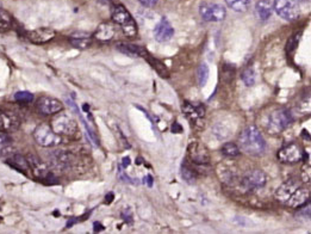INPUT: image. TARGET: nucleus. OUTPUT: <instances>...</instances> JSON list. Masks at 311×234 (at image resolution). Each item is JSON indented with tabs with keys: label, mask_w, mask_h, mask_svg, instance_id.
<instances>
[{
	"label": "nucleus",
	"mask_w": 311,
	"mask_h": 234,
	"mask_svg": "<svg viewBox=\"0 0 311 234\" xmlns=\"http://www.w3.org/2000/svg\"><path fill=\"white\" fill-rule=\"evenodd\" d=\"M276 199L290 208H302L309 202L310 190L297 179H287L279 186Z\"/></svg>",
	"instance_id": "nucleus-1"
},
{
	"label": "nucleus",
	"mask_w": 311,
	"mask_h": 234,
	"mask_svg": "<svg viewBox=\"0 0 311 234\" xmlns=\"http://www.w3.org/2000/svg\"><path fill=\"white\" fill-rule=\"evenodd\" d=\"M239 147L247 154L261 155L266 149V142L255 126H248L240 134Z\"/></svg>",
	"instance_id": "nucleus-2"
},
{
	"label": "nucleus",
	"mask_w": 311,
	"mask_h": 234,
	"mask_svg": "<svg viewBox=\"0 0 311 234\" xmlns=\"http://www.w3.org/2000/svg\"><path fill=\"white\" fill-rule=\"evenodd\" d=\"M112 21L122 28L126 37L134 38L137 35V24L128 10L123 5H116L111 12Z\"/></svg>",
	"instance_id": "nucleus-3"
},
{
	"label": "nucleus",
	"mask_w": 311,
	"mask_h": 234,
	"mask_svg": "<svg viewBox=\"0 0 311 234\" xmlns=\"http://www.w3.org/2000/svg\"><path fill=\"white\" fill-rule=\"evenodd\" d=\"M293 117L286 109H277L267 116L266 129L270 134H279L291 125Z\"/></svg>",
	"instance_id": "nucleus-4"
},
{
	"label": "nucleus",
	"mask_w": 311,
	"mask_h": 234,
	"mask_svg": "<svg viewBox=\"0 0 311 234\" xmlns=\"http://www.w3.org/2000/svg\"><path fill=\"white\" fill-rule=\"evenodd\" d=\"M272 6L277 15L284 21H296L300 15L299 5L296 0H274Z\"/></svg>",
	"instance_id": "nucleus-5"
},
{
	"label": "nucleus",
	"mask_w": 311,
	"mask_h": 234,
	"mask_svg": "<svg viewBox=\"0 0 311 234\" xmlns=\"http://www.w3.org/2000/svg\"><path fill=\"white\" fill-rule=\"evenodd\" d=\"M33 139L42 147H55L61 143V136L58 135L52 127L42 123L33 130Z\"/></svg>",
	"instance_id": "nucleus-6"
},
{
	"label": "nucleus",
	"mask_w": 311,
	"mask_h": 234,
	"mask_svg": "<svg viewBox=\"0 0 311 234\" xmlns=\"http://www.w3.org/2000/svg\"><path fill=\"white\" fill-rule=\"evenodd\" d=\"M52 129L58 134V135H74L78 130V125L71 116L60 113L55 116V119L52 121Z\"/></svg>",
	"instance_id": "nucleus-7"
},
{
	"label": "nucleus",
	"mask_w": 311,
	"mask_h": 234,
	"mask_svg": "<svg viewBox=\"0 0 311 234\" xmlns=\"http://www.w3.org/2000/svg\"><path fill=\"white\" fill-rule=\"evenodd\" d=\"M199 13L206 22H222L227 17V10L219 4L203 3L199 6Z\"/></svg>",
	"instance_id": "nucleus-8"
},
{
	"label": "nucleus",
	"mask_w": 311,
	"mask_h": 234,
	"mask_svg": "<svg viewBox=\"0 0 311 234\" xmlns=\"http://www.w3.org/2000/svg\"><path fill=\"white\" fill-rule=\"evenodd\" d=\"M304 158V150L298 143L291 142L278 152V159L284 164H296Z\"/></svg>",
	"instance_id": "nucleus-9"
},
{
	"label": "nucleus",
	"mask_w": 311,
	"mask_h": 234,
	"mask_svg": "<svg viewBox=\"0 0 311 234\" xmlns=\"http://www.w3.org/2000/svg\"><path fill=\"white\" fill-rule=\"evenodd\" d=\"M267 177L265 173L260 170H252L247 172L242 179V185L248 190L261 189L266 185Z\"/></svg>",
	"instance_id": "nucleus-10"
},
{
	"label": "nucleus",
	"mask_w": 311,
	"mask_h": 234,
	"mask_svg": "<svg viewBox=\"0 0 311 234\" xmlns=\"http://www.w3.org/2000/svg\"><path fill=\"white\" fill-rule=\"evenodd\" d=\"M63 109L61 100L53 97H41L37 102V110L42 115H54Z\"/></svg>",
	"instance_id": "nucleus-11"
},
{
	"label": "nucleus",
	"mask_w": 311,
	"mask_h": 234,
	"mask_svg": "<svg viewBox=\"0 0 311 234\" xmlns=\"http://www.w3.org/2000/svg\"><path fill=\"white\" fill-rule=\"evenodd\" d=\"M174 35V29L166 17H162L154 29V37L158 42H167Z\"/></svg>",
	"instance_id": "nucleus-12"
},
{
	"label": "nucleus",
	"mask_w": 311,
	"mask_h": 234,
	"mask_svg": "<svg viewBox=\"0 0 311 234\" xmlns=\"http://www.w3.org/2000/svg\"><path fill=\"white\" fill-rule=\"evenodd\" d=\"M187 152H189L190 159L198 165H205L210 162L209 152L199 142H192L187 148Z\"/></svg>",
	"instance_id": "nucleus-13"
},
{
	"label": "nucleus",
	"mask_w": 311,
	"mask_h": 234,
	"mask_svg": "<svg viewBox=\"0 0 311 234\" xmlns=\"http://www.w3.org/2000/svg\"><path fill=\"white\" fill-rule=\"evenodd\" d=\"M21 121L15 112L0 111V130L3 133H12L19 128Z\"/></svg>",
	"instance_id": "nucleus-14"
},
{
	"label": "nucleus",
	"mask_w": 311,
	"mask_h": 234,
	"mask_svg": "<svg viewBox=\"0 0 311 234\" xmlns=\"http://www.w3.org/2000/svg\"><path fill=\"white\" fill-rule=\"evenodd\" d=\"M29 163L30 170L33 172V175H35L37 178L39 179H49L52 175H50V172L48 171V167L45 163L42 162L41 159L37 158L36 155L30 154L28 155V158H26Z\"/></svg>",
	"instance_id": "nucleus-15"
},
{
	"label": "nucleus",
	"mask_w": 311,
	"mask_h": 234,
	"mask_svg": "<svg viewBox=\"0 0 311 234\" xmlns=\"http://www.w3.org/2000/svg\"><path fill=\"white\" fill-rule=\"evenodd\" d=\"M56 32L50 28H39L29 33V40L36 45H45L55 37Z\"/></svg>",
	"instance_id": "nucleus-16"
},
{
	"label": "nucleus",
	"mask_w": 311,
	"mask_h": 234,
	"mask_svg": "<svg viewBox=\"0 0 311 234\" xmlns=\"http://www.w3.org/2000/svg\"><path fill=\"white\" fill-rule=\"evenodd\" d=\"M69 42L76 49H86L92 45V35L88 32H75L71 36Z\"/></svg>",
	"instance_id": "nucleus-17"
},
{
	"label": "nucleus",
	"mask_w": 311,
	"mask_h": 234,
	"mask_svg": "<svg viewBox=\"0 0 311 234\" xmlns=\"http://www.w3.org/2000/svg\"><path fill=\"white\" fill-rule=\"evenodd\" d=\"M115 33H116L115 25L111 24V23H102V24H100L96 30L95 37L97 40H99V41L106 42L112 40Z\"/></svg>",
	"instance_id": "nucleus-18"
},
{
	"label": "nucleus",
	"mask_w": 311,
	"mask_h": 234,
	"mask_svg": "<svg viewBox=\"0 0 311 234\" xmlns=\"http://www.w3.org/2000/svg\"><path fill=\"white\" fill-rule=\"evenodd\" d=\"M6 163L11 167H13V169H16L17 171H21L23 173H28V171H30L28 160L23 155L17 154V153H13V154L10 155L9 158L6 159Z\"/></svg>",
	"instance_id": "nucleus-19"
},
{
	"label": "nucleus",
	"mask_w": 311,
	"mask_h": 234,
	"mask_svg": "<svg viewBox=\"0 0 311 234\" xmlns=\"http://www.w3.org/2000/svg\"><path fill=\"white\" fill-rule=\"evenodd\" d=\"M273 12L272 3L270 0H259L255 4V15L260 21H267Z\"/></svg>",
	"instance_id": "nucleus-20"
},
{
	"label": "nucleus",
	"mask_w": 311,
	"mask_h": 234,
	"mask_svg": "<svg viewBox=\"0 0 311 234\" xmlns=\"http://www.w3.org/2000/svg\"><path fill=\"white\" fill-rule=\"evenodd\" d=\"M117 48L129 56H142L143 58L148 53L143 47L130 45V43H119V45H117Z\"/></svg>",
	"instance_id": "nucleus-21"
},
{
	"label": "nucleus",
	"mask_w": 311,
	"mask_h": 234,
	"mask_svg": "<svg viewBox=\"0 0 311 234\" xmlns=\"http://www.w3.org/2000/svg\"><path fill=\"white\" fill-rule=\"evenodd\" d=\"M143 58H145L146 60H147V62L149 63L150 66L153 67L154 69H155L156 72L159 73L160 75L162 76V78H168L169 76V72H168V69H167V67L163 65V63L160 61V60H158V59H155L154 58V56H152L149 54V53H147V54L143 56Z\"/></svg>",
	"instance_id": "nucleus-22"
},
{
	"label": "nucleus",
	"mask_w": 311,
	"mask_h": 234,
	"mask_svg": "<svg viewBox=\"0 0 311 234\" xmlns=\"http://www.w3.org/2000/svg\"><path fill=\"white\" fill-rule=\"evenodd\" d=\"M184 112L186 113L187 117L192 120H198L204 117V113H205V110L202 105H192L191 103H185L183 106Z\"/></svg>",
	"instance_id": "nucleus-23"
},
{
	"label": "nucleus",
	"mask_w": 311,
	"mask_h": 234,
	"mask_svg": "<svg viewBox=\"0 0 311 234\" xmlns=\"http://www.w3.org/2000/svg\"><path fill=\"white\" fill-rule=\"evenodd\" d=\"M226 3L235 12H247L252 5V0H226Z\"/></svg>",
	"instance_id": "nucleus-24"
},
{
	"label": "nucleus",
	"mask_w": 311,
	"mask_h": 234,
	"mask_svg": "<svg viewBox=\"0 0 311 234\" xmlns=\"http://www.w3.org/2000/svg\"><path fill=\"white\" fill-rule=\"evenodd\" d=\"M220 152H222L223 155L229 157V158H236V157H239L241 154V149L239 145H236V143L234 142L224 143L222 148H220Z\"/></svg>",
	"instance_id": "nucleus-25"
},
{
	"label": "nucleus",
	"mask_w": 311,
	"mask_h": 234,
	"mask_svg": "<svg viewBox=\"0 0 311 234\" xmlns=\"http://www.w3.org/2000/svg\"><path fill=\"white\" fill-rule=\"evenodd\" d=\"M12 17L4 9H0V31H6L11 28Z\"/></svg>",
	"instance_id": "nucleus-26"
},
{
	"label": "nucleus",
	"mask_w": 311,
	"mask_h": 234,
	"mask_svg": "<svg viewBox=\"0 0 311 234\" xmlns=\"http://www.w3.org/2000/svg\"><path fill=\"white\" fill-rule=\"evenodd\" d=\"M209 74H210L209 66H207L206 63H202L198 68V82L202 88L203 86H205L207 79H209Z\"/></svg>",
	"instance_id": "nucleus-27"
},
{
	"label": "nucleus",
	"mask_w": 311,
	"mask_h": 234,
	"mask_svg": "<svg viewBox=\"0 0 311 234\" xmlns=\"http://www.w3.org/2000/svg\"><path fill=\"white\" fill-rule=\"evenodd\" d=\"M241 79H242V82L245 83L247 86H253L254 84H255L256 74H255V72H254L252 68H247V69H245V71L242 72Z\"/></svg>",
	"instance_id": "nucleus-28"
},
{
	"label": "nucleus",
	"mask_w": 311,
	"mask_h": 234,
	"mask_svg": "<svg viewBox=\"0 0 311 234\" xmlns=\"http://www.w3.org/2000/svg\"><path fill=\"white\" fill-rule=\"evenodd\" d=\"M302 35H303V32L299 31V32H297L296 35L291 36L290 40H289V42H287V45H286V52L287 53H292L293 50L297 48V46H298V43L300 41V37H302Z\"/></svg>",
	"instance_id": "nucleus-29"
},
{
	"label": "nucleus",
	"mask_w": 311,
	"mask_h": 234,
	"mask_svg": "<svg viewBox=\"0 0 311 234\" xmlns=\"http://www.w3.org/2000/svg\"><path fill=\"white\" fill-rule=\"evenodd\" d=\"M15 99L19 103H31L33 100V95L28 91H19L15 95Z\"/></svg>",
	"instance_id": "nucleus-30"
},
{
	"label": "nucleus",
	"mask_w": 311,
	"mask_h": 234,
	"mask_svg": "<svg viewBox=\"0 0 311 234\" xmlns=\"http://www.w3.org/2000/svg\"><path fill=\"white\" fill-rule=\"evenodd\" d=\"M182 176L187 183H195L196 175L193 173V171L191 169H190V167H187L185 165L182 166Z\"/></svg>",
	"instance_id": "nucleus-31"
},
{
	"label": "nucleus",
	"mask_w": 311,
	"mask_h": 234,
	"mask_svg": "<svg viewBox=\"0 0 311 234\" xmlns=\"http://www.w3.org/2000/svg\"><path fill=\"white\" fill-rule=\"evenodd\" d=\"M13 148L10 146H5V147H0V160H6L9 158L10 155L13 154Z\"/></svg>",
	"instance_id": "nucleus-32"
},
{
	"label": "nucleus",
	"mask_w": 311,
	"mask_h": 234,
	"mask_svg": "<svg viewBox=\"0 0 311 234\" xmlns=\"http://www.w3.org/2000/svg\"><path fill=\"white\" fill-rule=\"evenodd\" d=\"M11 145V138L8 135V134L4 133L0 135V147H5Z\"/></svg>",
	"instance_id": "nucleus-33"
},
{
	"label": "nucleus",
	"mask_w": 311,
	"mask_h": 234,
	"mask_svg": "<svg viewBox=\"0 0 311 234\" xmlns=\"http://www.w3.org/2000/svg\"><path fill=\"white\" fill-rule=\"evenodd\" d=\"M136 2H139L140 4L146 6V8H154V6L158 4L159 0H136Z\"/></svg>",
	"instance_id": "nucleus-34"
},
{
	"label": "nucleus",
	"mask_w": 311,
	"mask_h": 234,
	"mask_svg": "<svg viewBox=\"0 0 311 234\" xmlns=\"http://www.w3.org/2000/svg\"><path fill=\"white\" fill-rule=\"evenodd\" d=\"M95 227H97V228H96L97 232H98V230H102V229H104V226L100 225L99 222H96V223H95Z\"/></svg>",
	"instance_id": "nucleus-35"
},
{
	"label": "nucleus",
	"mask_w": 311,
	"mask_h": 234,
	"mask_svg": "<svg viewBox=\"0 0 311 234\" xmlns=\"http://www.w3.org/2000/svg\"><path fill=\"white\" fill-rule=\"evenodd\" d=\"M129 164V158H124V163H123V166H126Z\"/></svg>",
	"instance_id": "nucleus-36"
}]
</instances>
